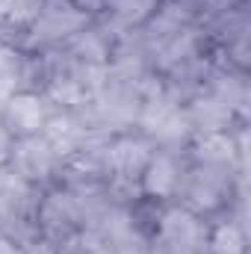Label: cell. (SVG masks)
<instances>
[{"label": "cell", "instance_id": "7", "mask_svg": "<svg viewBox=\"0 0 251 254\" xmlns=\"http://www.w3.org/2000/svg\"><path fill=\"white\" fill-rule=\"evenodd\" d=\"M24 89H36V54L0 42V104Z\"/></svg>", "mask_w": 251, "mask_h": 254}, {"label": "cell", "instance_id": "9", "mask_svg": "<svg viewBox=\"0 0 251 254\" xmlns=\"http://www.w3.org/2000/svg\"><path fill=\"white\" fill-rule=\"evenodd\" d=\"M45 0H0V42L21 45L36 24Z\"/></svg>", "mask_w": 251, "mask_h": 254}, {"label": "cell", "instance_id": "10", "mask_svg": "<svg viewBox=\"0 0 251 254\" xmlns=\"http://www.w3.org/2000/svg\"><path fill=\"white\" fill-rule=\"evenodd\" d=\"M24 254H60V246L45 237H36V240L24 243Z\"/></svg>", "mask_w": 251, "mask_h": 254}, {"label": "cell", "instance_id": "8", "mask_svg": "<svg viewBox=\"0 0 251 254\" xmlns=\"http://www.w3.org/2000/svg\"><path fill=\"white\" fill-rule=\"evenodd\" d=\"M163 0H104V12L95 18L113 33H136L142 30Z\"/></svg>", "mask_w": 251, "mask_h": 254}, {"label": "cell", "instance_id": "11", "mask_svg": "<svg viewBox=\"0 0 251 254\" xmlns=\"http://www.w3.org/2000/svg\"><path fill=\"white\" fill-rule=\"evenodd\" d=\"M0 254H24V246L12 234H6L3 228H0Z\"/></svg>", "mask_w": 251, "mask_h": 254}, {"label": "cell", "instance_id": "2", "mask_svg": "<svg viewBox=\"0 0 251 254\" xmlns=\"http://www.w3.org/2000/svg\"><path fill=\"white\" fill-rule=\"evenodd\" d=\"M24 181H30L39 190H48L60 181V169H63V157L51 148V142L39 133V136H27V139H15L9 160H6Z\"/></svg>", "mask_w": 251, "mask_h": 254}, {"label": "cell", "instance_id": "4", "mask_svg": "<svg viewBox=\"0 0 251 254\" xmlns=\"http://www.w3.org/2000/svg\"><path fill=\"white\" fill-rule=\"evenodd\" d=\"M184 157L201 166H246V125L237 130L192 133Z\"/></svg>", "mask_w": 251, "mask_h": 254}, {"label": "cell", "instance_id": "6", "mask_svg": "<svg viewBox=\"0 0 251 254\" xmlns=\"http://www.w3.org/2000/svg\"><path fill=\"white\" fill-rule=\"evenodd\" d=\"M184 113L187 122L192 127V133H210V130H237L246 122L213 92L201 89L198 95H192L189 101H184Z\"/></svg>", "mask_w": 251, "mask_h": 254}, {"label": "cell", "instance_id": "3", "mask_svg": "<svg viewBox=\"0 0 251 254\" xmlns=\"http://www.w3.org/2000/svg\"><path fill=\"white\" fill-rule=\"evenodd\" d=\"M184 172H187V157L175 154V151H163L157 148L148 160V166L139 175V195L148 204H169L178 201V192L184 184Z\"/></svg>", "mask_w": 251, "mask_h": 254}, {"label": "cell", "instance_id": "5", "mask_svg": "<svg viewBox=\"0 0 251 254\" xmlns=\"http://www.w3.org/2000/svg\"><path fill=\"white\" fill-rule=\"evenodd\" d=\"M51 113H54V107L42 92L24 89V92H15L12 98L3 101L0 122L9 130L12 139H27V136H39L45 130Z\"/></svg>", "mask_w": 251, "mask_h": 254}, {"label": "cell", "instance_id": "1", "mask_svg": "<svg viewBox=\"0 0 251 254\" xmlns=\"http://www.w3.org/2000/svg\"><path fill=\"white\" fill-rule=\"evenodd\" d=\"M157 151L154 139L139 130V127H130L122 133H113L101 154H104V169H107V181H122V184H139V175L142 169L148 166L151 154Z\"/></svg>", "mask_w": 251, "mask_h": 254}]
</instances>
